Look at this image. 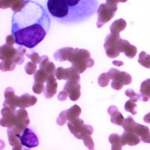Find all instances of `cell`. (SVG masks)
<instances>
[{
    "label": "cell",
    "mask_w": 150,
    "mask_h": 150,
    "mask_svg": "<svg viewBox=\"0 0 150 150\" xmlns=\"http://www.w3.org/2000/svg\"><path fill=\"white\" fill-rule=\"evenodd\" d=\"M50 27V18L39 3L27 0L11 20V34L16 44L33 49L45 39Z\"/></svg>",
    "instance_id": "1"
},
{
    "label": "cell",
    "mask_w": 150,
    "mask_h": 150,
    "mask_svg": "<svg viewBox=\"0 0 150 150\" xmlns=\"http://www.w3.org/2000/svg\"><path fill=\"white\" fill-rule=\"evenodd\" d=\"M68 96V94L67 93V92H65V90H62V92H60L59 93L58 96H57V98H58L59 101H64L66 100Z\"/></svg>",
    "instance_id": "35"
},
{
    "label": "cell",
    "mask_w": 150,
    "mask_h": 150,
    "mask_svg": "<svg viewBox=\"0 0 150 150\" xmlns=\"http://www.w3.org/2000/svg\"><path fill=\"white\" fill-rule=\"evenodd\" d=\"M110 80H112L111 86L115 90H120L123 86L129 85L132 82V78L129 74L124 71H120L116 68H110L108 72Z\"/></svg>",
    "instance_id": "8"
},
{
    "label": "cell",
    "mask_w": 150,
    "mask_h": 150,
    "mask_svg": "<svg viewBox=\"0 0 150 150\" xmlns=\"http://www.w3.org/2000/svg\"><path fill=\"white\" fill-rule=\"evenodd\" d=\"M83 143L84 145L89 149V150H95L94 149V147H95V144H94L93 140L92 139L91 136L87 137L86 138H84L83 140Z\"/></svg>",
    "instance_id": "33"
},
{
    "label": "cell",
    "mask_w": 150,
    "mask_h": 150,
    "mask_svg": "<svg viewBox=\"0 0 150 150\" xmlns=\"http://www.w3.org/2000/svg\"><path fill=\"white\" fill-rule=\"evenodd\" d=\"M26 50L23 46L18 45L17 49L14 45L5 44L0 47V68L2 71H11L15 68L17 64L21 65L24 62L23 56Z\"/></svg>",
    "instance_id": "5"
},
{
    "label": "cell",
    "mask_w": 150,
    "mask_h": 150,
    "mask_svg": "<svg viewBox=\"0 0 150 150\" xmlns=\"http://www.w3.org/2000/svg\"><path fill=\"white\" fill-rule=\"evenodd\" d=\"M68 127L71 133L79 140H83L87 137L91 136L93 133V128L89 125L84 124V122L79 118L68 122Z\"/></svg>",
    "instance_id": "7"
},
{
    "label": "cell",
    "mask_w": 150,
    "mask_h": 150,
    "mask_svg": "<svg viewBox=\"0 0 150 150\" xmlns=\"http://www.w3.org/2000/svg\"><path fill=\"white\" fill-rule=\"evenodd\" d=\"M46 83L47 85L46 87H45V96L46 98L50 99L53 98L55 94L56 93L57 86H58V84L56 82V77H54V75H50L48 77Z\"/></svg>",
    "instance_id": "15"
},
{
    "label": "cell",
    "mask_w": 150,
    "mask_h": 150,
    "mask_svg": "<svg viewBox=\"0 0 150 150\" xmlns=\"http://www.w3.org/2000/svg\"><path fill=\"white\" fill-rule=\"evenodd\" d=\"M21 134H17L14 130L8 129V137L9 143L10 145L13 146V148H17V147H22L20 137Z\"/></svg>",
    "instance_id": "22"
},
{
    "label": "cell",
    "mask_w": 150,
    "mask_h": 150,
    "mask_svg": "<svg viewBox=\"0 0 150 150\" xmlns=\"http://www.w3.org/2000/svg\"><path fill=\"white\" fill-rule=\"evenodd\" d=\"M108 114L110 116L111 122L117 125H120V126H122L125 119L123 117L122 114L118 110L116 106H110L108 108Z\"/></svg>",
    "instance_id": "18"
},
{
    "label": "cell",
    "mask_w": 150,
    "mask_h": 150,
    "mask_svg": "<svg viewBox=\"0 0 150 150\" xmlns=\"http://www.w3.org/2000/svg\"><path fill=\"white\" fill-rule=\"evenodd\" d=\"M137 104L135 101H134L133 100H128L126 101L125 104V110L128 112H131L132 115L137 114Z\"/></svg>",
    "instance_id": "28"
},
{
    "label": "cell",
    "mask_w": 150,
    "mask_h": 150,
    "mask_svg": "<svg viewBox=\"0 0 150 150\" xmlns=\"http://www.w3.org/2000/svg\"><path fill=\"white\" fill-rule=\"evenodd\" d=\"M22 1H23V2H26V0H22Z\"/></svg>",
    "instance_id": "41"
},
{
    "label": "cell",
    "mask_w": 150,
    "mask_h": 150,
    "mask_svg": "<svg viewBox=\"0 0 150 150\" xmlns=\"http://www.w3.org/2000/svg\"><path fill=\"white\" fill-rule=\"evenodd\" d=\"M121 140L124 146L128 145L132 146H136L139 144L141 139L140 138L138 135H137L133 132L125 131L121 136Z\"/></svg>",
    "instance_id": "16"
},
{
    "label": "cell",
    "mask_w": 150,
    "mask_h": 150,
    "mask_svg": "<svg viewBox=\"0 0 150 150\" xmlns=\"http://www.w3.org/2000/svg\"><path fill=\"white\" fill-rule=\"evenodd\" d=\"M14 43H16L15 38H14V36L13 35L7 36V38H6V45H14Z\"/></svg>",
    "instance_id": "36"
},
{
    "label": "cell",
    "mask_w": 150,
    "mask_h": 150,
    "mask_svg": "<svg viewBox=\"0 0 150 150\" xmlns=\"http://www.w3.org/2000/svg\"><path fill=\"white\" fill-rule=\"evenodd\" d=\"M5 102L3 105L8 106L13 110H16L17 108H20L21 97L15 95L14 90L11 87H8L5 91Z\"/></svg>",
    "instance_id": "14"
},
{
    "label": "cell",
    "mask_w": 150,
    "mask_h": 150,
    "mask_svg": "<svg viewBox=\"0 0 150 150\" xmlns=\"http://www.w3.org/2000/svg\"><path fill=\"white\" fill-rule=\"evenodd\" d=\"M37 102V98L35 96H30L28 93L23 94L21 96V104L20 108L21 109H26L31 106H33Z\"/></svg>",
    "instance_id": "21"
},
{
    "label": "cell",
    "mask_w": 150,
    "mask_h": 150,
    "mask_svg": "<svg viewBox=\"0 0 150 150\" xmlns=\"http://www.w3.org/2000/svg\"><path fill=\"white\" fill-rule=\"evenodd\" d=\"M80 74H76L67 80L65 84L63 90L67 92L68 96L72 101H76L80 97Z\"/></svg>",
    "instance_id": "10"
},
{
    "label": "cell",
    "mask_w": 150,
    "mask_h": 150,
    "mask_svg": "<svg viewBox=\"0 0 150 150\" xmlns=\"http://www.w3.org/2000/svg\"><path fill=\"white\" fill-rule=\"evenodd\" d=\"M56 61H69L71 67L79 74L85 71L87 68H92L95 61L91 58V54L87 50L79 48L64 47L58 50L53 55Z\"/></svg>",
    "instance_id": "3"
},
{
    "label": "cell",
    "mask_w": 150,
    "mask_h": 150,
    "mask_svg": "<svg viewBox=\"0 0 150 150\" xmlns=\"http://www.w3.org/2000/svg\"><path fill=\"white\" fill-rule=\"evenodd\" d=\"M110 80V78L109 76H108V73H103L99 76L98 80V83L100 86L106 87L107 86H108V84H109Z\"/></svg>",
    "instance_id": "29"
},
{
    "label": "cell",
    "mask_w": 150,
    "mask_h": 150,
    "mask_svg": "<svg viewBox=\"0 0 150 150\" xmlns=\"http://www.w3.org/2000/svg\"><path fill=\"white\" fill-rule=\"evenodd\" d=\"M36 69H37V64L34 63L32 61L28 62L26 65V66H25V71L29 75H32L35 73L37 71Z\"/></svg>",
    "instance_id": "31"
},
{
    "label": "cell",
    "mask_w": 150,
    "mask_h": 150,
    "mask_svg": "<svg viewBox=\"0 0 150 150\" xmlns=\"http://www.w3.org/2000/svg\"><path fill=\"white\" fill-rule=\"evenodd\" d=\"M126 21L123 20V19H119L117 21H114L112 23V25L110 26V30L111 33H119L122 31L124 30L126 27Z\"/></svg>",
    "instance_id": "25"
},
{
    "label": "cell",
    "mask_w": 150,
    "mask_h": 150,
    "mask_svg": "<svg viewBox=\"0 0 150 150\" xmlns=\"http://www.w3.org/2000/svg\"><path fill=\"white\" fill-rule=\"evenodd\" d=\"M143 121L145 122L146 123L150 124V112L147 113V114L143 117Z\"/></svg>",
    "instance_id": "38"
},
{
    "label": "cell",
    "mask_w": 150,
    "mask_h": 150,
    "mask_svg": "<svg viewBox=\"0 0 150 150\" xmlns=\"http://www.w3.org/2000/svg\"><path fill=\"white\" fill-rule=\"evenodd\" d=\"M112 64L114 65H116V66H121V65H123V62L120 61H113Z\"/></svg>",
    "instance_id": "39"
},
{
    "label": "cell",
    "mask_w": 150,
    "mask_h": 150,
    "mask_svg": "<svg viewBox=\"0 0 150 150\" xmlns=\"http://www.w3.org/2000/svg\"><path fill=\"white\" fill-rule=\"evenodd\" d=\"M33 90L35 93L40 95V94H41L45 91V86H44V84L35 83L33 87Z\"/></svg>",
    "instance_id": "34"
},
{
    "label": "cell",
    "mask_w": 150,
    "mask_h": 150,
    "mask_svg": "<svg viewBox=\"0 0 150 150\" xmlns=\"http://www.w3.org/2000/svg\"><path fill=\"white\" fill-rule=\"evenodd\" d=\"M23 150H30V149H23Z\"/></svg>",
    "instance_id": "40"
},
{
    "label": "cell",
    "mask_w": 150,
    "mask_h": 150,
    "mask_svg": "<svg viewBox=\"0 0 150 150\" xmlns=\"http://www.w3.org/2000/svg\"><path fill=\"white\" fill-rule=\"evenodd\" d=\"M98 0H47V8L58 23L75 25L86 21L98 11Z\"/></svg>",
    "instance_id": "2"
},
{
    "label": "cell",
    "mask_w": 150,
    "mask_h": 150,
    "mask_svg": "<svg viewBox=\"0 0 150 150\" xmlns=\"http://www.w3.org/2000/svg\"><path fill=\"white\" fill-rule=\"evenodd\" d=\"M128 0H107L106 3L111 4V5H117L118 2H125Z\"/></svg>",
    "instance_id": "37"
},
{
    "label": "cell",
    "mask_w": 150,
    "mask_h": 150,
    "mask_svg": "<svg viewBox=\"0 0 150 150\" xmlns=\"http://www.w3.org/2000/svg\"><path fill=\"white\" fill-rule=\"evenodd\" d=\"M40 69L44 70L45 72L50 75H54V73H56V67L55 65L49 61V58L47 56H43L41 57V62H40Z\"/></svg>",
    "instance_id": "20"
},
{
    "label": "cell",
    "mask_w": 150,
    "mask_h": 150,
    "mask_svg": "<svg viewBox=\"0 0 150 150\" xmlns=\"http://www.w3.org/2000/svg\"><path fill=\"white\" fill-rule=\"evenodd\" d=\"M117 11V5H111V4H101L98 9V18L97 27L101 28L106 23L110 21L114 17L115 13Z\"/></svg>",
    "instance_id": "9"
},
{
    "label": "cell",
    "mask_w": 150,
    "mask_h": 150,
    "mask_svg": "<svg viewBox=\"0 0 150 150\" xmlns=\"http://www.w3.org/2000/svg\"><path fill=\"white\" fill-rule=\"evenodd\" d=\"M80 113H81V108L77 104H74L70 109L60 112L59 116L56 120V123L60 126H62L66 123L67 121L71 122L78 119Z\"/></svg>",
    "instance_id": "11"
},
{
    "label": "cell",
    "mask_w": 150,
    "mask_h": 150,
    "mask_svg": "<svg viewBox=\"0 0 150 150\" xmlns=\"http://www.w3.org/2000/svg\"><path fill=\"white\" fill-rule=\"evenodd\" d=\"M25 2L22 0H1L0 1V8L2 9L11 8V10L17 12L21 9Z\"/></svg>",
    "instance_id": "19"
},
{
    "label": "cell",
    "mask_w": 150,
    "mask_h": 150,
    "mask_svg": "<svg viewBox=\"0 0 150 150\" xmlns=\"http://www.w3.org/2000/svg\"><path fill=\"white\" fill-rule=\"evenodd\" d=\"M122 127L125 131L133 132L138 135L143 143H150V131L149 127L135 122L131 116H128L124 120Z\"/></svg>",
    "instance_id": "6"
},
{
    "label": "cell",
    "mask_w": 150,
    "mask_h": 150,
    "mask_svg": "<svg viewBox=\"0 0 150 150\" xmlns=\"http://www.w3.org/2000/svg\"><path fill=\"white\" fill-rule=\"evenodd\" d=\"M125 96L129 97L130 99L133 100V101H135V102L139 101V100L141 99L142 98L141 95L136 93L133 89H127V90L125 91Z\"/></svg>",
    "instance_id": "30"
},
{
    "label": "cell",
    "mask_w": 150,
    "mask_h": 150,
    "mask_svg": "<svg viewBox=\"0 0 150 150\" xmlns=\"http://www.w3.org/2000/svg\"><path fill=\"white\" fill-rule=\"evenodd\" d=\"M26 56H27L29 59H30L31 61L33 62H34V63L37 64L41 62V57L38 55V53L33 52V53H30V54H26Z\"/></svg>",
    "instance_id": "32"
},
{
    "label": "cell",
    "mask_w": 150,
    "mask_h": 150,
    "mask_svg": "<svg viewBox=\"0 0 150 150\" xmlns=\"http://www.w3.org/2000/svg\"><path fill=\"white\" fill-rule=\"evenodd\" d=\"M138 62L142 66L150 69V55L147 54L146 52L142 51L139 55Z\"/></svg>",
    "instance_id": "27"
},
{
    "label": "cell",
    "mask_w": 150,
    "mask_h": 150,
    "mask_svg": "<svg viewBox=\"0 0 150 150\" xmlns=\"http://www.w3.org/2000/svg\"><path fill=\"white\" fill-rule=\"evenodd\" d=\"M78 72L75 70L74 68H73L72 67L69 68H63L62 67H59L56 69V77L57 80H69L71 77H72L73 76L76 74H78Z\"/></svg>",
    "instance_id": "17"
},
{
    "label": "cell",
    "mask_w": 150,
    "mask_h": 150,
    "mask_svg": "<svg viewBox=\"0 0 150 150\" xmlns=\"http://www.w3.org/2000/svg\"><path fill=\"white\" fill-rule=\"evenodd\" d=\"M29 122L30 121L29 120L28 112L26 110L20 109L16 110V122L14 128H12V130H14L17 134H22L24 130L29 125Z\"/></svg>",
    "instance_id": "12"
},
{
    "label": "cell",
    "mask_w": 150,
    "mask_h": 150,
    "mask_svg": "<svg viewBox=\"0 0 150 150\" xmlns=\"http://www.w3.org/2000/svg\"><path fill=\"white\" fill-rule=\"evenodd\" d=\"M21 144L29 149L35 148L39 145L38 136L30 128H26L20 137Z\"/></svg>",
    "instance_id": "13"
},
{
    "label": "cell",
    "mask_w": 150,
    "mask_h": 150,
    "mask_svg": "<svg viewBox=\"0 0 150 150\" xmlns=\"http://www.w3.org/2000/svg\"><path fill=\"white\" fill-rule=\"evenodd\" d=\"M49 77L50 75L47 72H45L44 70L39 69L34 74L35 83H36L45 84V83L47 82V80Z\"/></svg>",
    "instance_id": "26"
},
{
    "label": "cell",
    "mask_w": 150,
    "mask_h": 150,
    "mask_svg": "<svg viewBox=\"0 0 150 150\" xmlns=\"http://www.w3.org/2000/svg\"><path fill=\"white\" fill-rule=\"evenodd\" d=\"M106 54L109 58H116L120 53H124L129 59L134 58L137 54L136 47L131 45L128 41L123 40L117 33H110L106 37L104 42Z\"/></svg>",
    "instance_id": "4"
},
{
    "label": "cell",
    "mask_w": 150,
    "mask_h": 150,
    "mask_svg": "<svg viewBox=\"0 0 150 150\" xmlns=\"http://www.w3.org/2000/svg\"><path fill=\"white\" fill-rule=\"evenodd\" d=\"M140 92L142 97V101L143 102L148 101L150 98V79H147L142 83Z\"/></svg>",
    "instance_id": "23"
},
{
    "label": "cell",
    "mask_w": 150,
    "mask_h": 150,
    "mask_svg": "<svg viewBox=\"0 0 150 150\" xmlns=\"http://www.w3.org/2000/svg\"><path fill=\"white\" fill-rule=\"evenodd\" d=\"M109 142L112 144L111 150H122L123 145L121 140V136L117 134H112L109 137Z\"/></svg>",
    "instance_id": "24"
}]
</instances>
